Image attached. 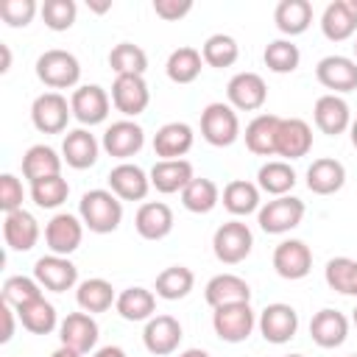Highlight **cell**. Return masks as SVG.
Returning a JSON list of instances; mask_svg holds the SVG:
<instances>
[{
  "label": "cell",
  "mask_w": 357,
  "mask_h": 357,
  "mask_svg": "<svg viewBox=\"0 0 357 357\" xmlns=\"http://www.w3.org/2000/svg\"><path fill=\"white\" fill-rule=\"evenodd\" d=\"M39 14L50 31H70L78 17V6L73 0H45L39 6Z\"/></svg>",
  "instance_id": "c3c4849f"
},
{
  "label": "cell",
  "mask_w": 357,
  "mask_h": 357,
  "mask_svg": "<svg viewBox=\"0 0 357 357\" xmlns=\"http://www.w3.org/2000/svg\"><path fill=\"white\" fill-rule=\"evenodd\" d=\"M304 201L296 195H279L273 201H265L257 212V223L265 234H287L304 220Z\"/></svg>",
  "instance_id": "277c9868"
},
{
  "label": "cell",
  "mask_w": 357,
  "mask_h": 357,
  "mask_svg": "<svg viewBox=\"0 0 357 357\" xmlns=\"http://www.w3.org/2000/svg\"><path fill=\"white\" fill-rule=\"evenodd\" d=\"M67 195H70V184H67V178H61V176H50V178H42V181H33V184H31V198H33V204L42 206V209H56V206H61V204L67 201Z\"/></svg>",
  "instance_id": "7dc6e473"
},
{
  "label": "cell",
  "mask_w": 357,
  "mask_h": 357,
  "mask_svg": "<svg viewBox=\"0 0 357 357\" xmlns=\"http://www.w3.org/2000/svg\"><path fill=\"white\" fill-rule=\"evenodd\" d=\"M61 156L50 148V145H31L22 153V176L33 184L50 176H61Z\"/></svg>",
  "instance_id": "1f68e13d"
},
{
  "label": "cell",
  "mask_w": 357,
  "mask_h": 357,
  "mask_svg": "<svg viewBox=\"0 0 357 357\" xmlns=\"http://www.w3.org/2000/svg\"><path fill=\"white\" fill-rule=\"evenodd\" d=\"M349 357H357V354H349Z\"/></svg>",
  "instance_id": "03108f58"
},
{
  "label": "cell",
  "mask_w": 357,
  "mask_h": 357,
  "mask_svg": "<svg viewBox=\"0 0 357 357\" xmlns=\"http://www.w3.org/2000/svg\"><path fill=\"white\" fill-rule=\"evenodd\" d=\"M36 11H39V6H36L33 0H3V3H0V17H3V22L11 25V28H25V25H31V20L36 17Z\"/></svg>",
  "instance_id": "681fc988"
},
{
  "label": "cell",
  "mask_w": 357,
  "mask_h": 357,
  "mask_svg": "<svg viewBox=\"0 0 357 357\" xmlns=\"http://www.w3.org/2000/svg\"><path fill=\"white\" fill-rule=\"evenodd\" d=\"M92 357H126V351H123L120 346H103V349H98Z\"/></svg>",
  "instance_id": "db71d44e"
},
{
  "label": "cell",
  "mask_w": 357,
  "mask_h": 357,
  "mask_svg": "<svg viewBox=\"0 0 357 357\" xmlns=\"http://www.w3.org/2000/svg\"><path fill=\"white\" fill-rule=\"evenodd\" d=\"M142 145H145V131L134 120H117V123H112L103 131V139H100V148L112 159H120V162H128L131 156H137L142 151Z\"/></svg>",
  "instance_id": "8fae6325"
},
{
  "label": "cell",
  "mask_w": 357,
  "mask_h": 357,
  "mask_svg": "<svg viewBox=\"0 0 357 357\" xmlns=\"http://www.w3.org/2000/svg\"><path fill=\"white\" fill-rule=\"evenodd\" d=\"M109 67L114 75H145L148 70V56L139 45L134 42H120L109 50Z\"/></svg>",
  "instance_id": "7bdbcfd3"
},
{
  "label": "cell",
  "mask_w": 357,
  "mask_h": 357,
  "mask_svg": "<svg viewBox=\"0 0 357 357\" xmlns=\"http://www.w3.org/2000/svg\"><path fill=\"white\" fill-rule=\"evenodd\" d=\"M351 50H354V61H357V39H354V45H351Z\"/></svg>",
  "instance_id": "6125c7cd"
},
{
  "label": "cell",
  "mask_w": 357,
  "mask_h": 357,
  "mask_svg": "<svg viewBox=\"0 0 357 357\" xmlns=\"http://www.w3.org/2000/svg\"><path fill=\"white\" fill-rule=\"evenodd\" d=\"M36 78L45 86H50V92L73 89L78 84V78H81V61L70 50H61V47L45 50L36 59Z\"/></svg>",
  "instance_id": "7a4b0ae2"
},
{
  "label": "cell",
  "mask_w": 357,
  "mask_h": 357,
  "mask_svg": "<svg viewBox=\"0 0 357 357\" xmlns=\"http://www.w3.org/2000/svg\"><path fill=\"white\" fill-rule=\"evenodd\" d=\"M98 335H100L98 321L89 312H84V310L81 312H70L59 324V340H61V346H67V349H73L78 354L92 351L95 343H98Z\"/></svg>",
  "instance_id": "d6986e66"
},
{
  "label": "cell",
  "mask_w": 357,
  "mask_h": 357,
  "mask_svg": "<svg viewBox=\"0 0 357 357\" xmlns=\"http://www.w3.org/2000/svg\"><path fill=\"white\" fill-rule=\"evenodd\" d=\"M273 271L282 276V279H304L310 271H312V251L304 240H282L276 248H273Z\"/></svg>",
  "instance_id": "9a60e30c"
},
{
  "label": "cell",
  "mask_w": 357,
  "mask_h": 357,
  "mask_svg": "<svg viewBox=\"0 0 357 357\" xmlns=\"http://www.w3.org/2000/svg\"><path fill=\"white\" fill-rule=\"evenodd\" d=\"M201 137L215 148H229L240 137V117L237 109H231L223 100H215L204 106L201 112Z\"/></svg>",
  "instance_id": "3957f363"
},
{
  "label": "cell",
  "mask_w": 357,
  "mask_h": 357,
  "mask_svg": "<svg viewBox=\"0 0 357 357\" xmlns=\"http://www.w3.org/2000/svg\"><path fill=\"white\" fill-rule=\"evenodd\" d=\"M3 240L11 251H31L39 240V220L28 209L3 215Z\"/></svg>",
  "instance_id": "484cf974"
},
{
  "label": "cell",
  "mask_w": 357,
  "mask_h": 357,
  "mask_svg": "<svg viewBox=\"0 0 357 357\" xmlns=\"http://www.w3.org/2000/svg\"><path fill=\"white\" fill-rule=\"evenodd\" d=\"M226 98H229V106L237 112H257L268 100V84L259 73L245 70V73H237L229 78Z\"/></svg>",
  "instance_id": "ba28073f"
},
{
  "label": "cell",
  "mask_w": 357,
  "mask_h": 357,
  "mask_svg": "<svg viewBox=\"0 0 357 357\" xmlns=\"http://www.w3.org/2000/svg\"><path fill=\"white\" fill-rule=\"evenodd\" d=\"M33 279H36L45 290L64 293V290H73V287L78 284V268H75L67 257L47 254V257H39V259L33 262Z\"/></svg>",
  "instance_id": "2e32d148"
},
{
  "label": "cell",
  "mask_w": 357,
  "mask_h": 357,
  "mask_svg": "<svg viewBox=\"0 0 357 357\" xmlns=\"http://www.w3.org/2000/svg\"><path fill=\"white\" fill-rule=\"evenodd\" d=\"M100 153V142L95 139V134L89 128H73L64 134L61 142V159L73 167V170H86L98 162Z\"/></svg>",
  "instance_id": "603a6c76"
},
{
  "label": "cell",
  "mask_w": 357,
  "mask_h": 357,
  "mask_svg": "<svg viewBox=\"0 0 357 357\" xmlns=\"http://www.w3.org/2000/svg\"><path fill=\"white\" fill-rule=\"evenodd\" d=\"M106 181H109V190H112L120 201H142V198L148 195V190H151V176H148L139 165H134V162H120V165H114V167L109 170Z\"/></svg>",
  "instance_id": "ac0fdd59"
},
{
  "label": "cell",
  "mask_w": 357,
  "mask_h": 357,
  "mask_svg": "<svg viewBox=\"0 0 357 357\" xmlns=\"http://www.w3.org/2000/svg\"><path fill=\"white\" fill-rule=\"evenodd\" d=\"M36 298H42V284L33 276H8L3 282V301L8 307L20 310V307H25Z\"/></svg>",
  "instance_id": "bcb514c9"
},
{
  "label": "cell",
  "mask_w": 357,
  "mask_h": 357,
  "mask_svg": "<svg viewBox=\"0 0 357 357\" xmlns=\"http://www.w3.org/2000/svg\"><path fill=\"white\" fill-rule=\"evenodd\" d=\"M279 114H257L245 126V148L257 156H276V134H279Z\"/></svg>",
  "instance_id": "4dcf8cb0"
},
{
  "label": "cell",
  "mask_w": 357,
  "mask_h": 357,
  "mask_svg": "<svg viewBox=\"0 0 357 357\" xmlns=\"http://www.w3.org/2000/svg\"><path fill=\"white\" fill-rule=\"evenodd\" d=\"M153 11H156V17H162L165 22H176V20H181L184 14L192 11V3H190V0H153Z\"/></svg>",
  "instance_id": "816d5d0a"
},
{
  "label": "cell",
  "mask_w": 357,
  "mask_h": 357,
  "mask_svg": "<svg viewBox=\"0 0 357 357\" xmlns=\"http://www.w3.org/2000/svg\"><path fill=\"white\" fill-rule=\"evenodd\" d=\"M78 218L95 234H109L123 220V201L112 190H89L78 201Z\"/></svg>",
  "instance_id": "6da1fadb"
},
{
  "label": "cell",
  "mask_w": 357,
  "mask_h": 357,
  "mask_svg": "<svg viewBox=\"0 0 357 357\" xmlns=\"http://www.w3.org/2000/svg\"><path fill=\"white\" fill-rule=\"evenodd\" d=\"M151 103V89L145 84V75H117L112 84V106L126 114V120L142 114Z\"/></svg>",
  "instance_id": "4fadbf2b"
},
{
  "label": "cell",
  "mask_w": 357,
  "mask_h": 357,
  "mask_svg": "<svg viewBox=\"0 0 357 357\" xmlns=\"http://www.w3.org/2000/svg\"><path fill=\"white\" fill-rule=\"evenodd\" d=\"M0 315H3V335H0V343H8L14 337V315L17 310L8 307L6 301H0Z\"/></svg>",
  "instance_id": "f5cc1de1"
},
{
  "label": "cell",
  "mask_w": 357,
  "mask_h": 357,
  "mask_svg": "<svg viewBox=\"0 0 357 357\" xmlns=\"http://www.w3.org/2000/svg\"><path fill=\"white\" fill-rule=\"evenodd\" d=\"M284 357H304V354H284Z\"/></svg>",
  "instance_id": "e7e4bbea"
},
{
  "label": "cell",
  "mask_w": 357,
  "mask_h": 357,
  "mask_svg": "<svg viewBox=\"0 0 357 357\" xmlns=\"http://www.w3.org/2000/svg\"><path fill=\"white\" fill-rule=\"evenodd\" d=\"M114 310L123 321H151L156 310V296L148 287H126L117 293Z\"/></svg>",
  "instance_id": "836d02e7"
},
{
  "label": "cell",
  "mask_w": 357,
  "mask_h": 357,
  "mask_svg": "<svg viewBox=\"0 0 357 357\" xmlns=\"http://www.w3.org/2000/svg\"><path fill=\"white\" fill-rule=\"evenodd\" d=\"M50 357H81V354H78V351H73V349H67V346H59Z\"/></svg>",
  "instance_id": "9f6ffc18"
},
{
  "label": "cell",
  "mask_w": 357,
  "mask_h": 357,
  "mask_svg": "<svg viewBox=\"0 0 357 357\" xmlns=\"http://www.w3.org/2000/svg\"><path fill=\"white\" fill-rule=\"evenodd\" d=\"M192 284H195V273L187 265H170V268H165L156 276L153 290L165 301H178V298H187L190 296Z\"/></svg>",
  "instance_id": "f35d334b"
},
{
  "label": "cell",
  "mask_w": 357,
  "mask_h": 357,
  "mask_svg": "<svg viewBox=\"0 0 357 357\" xmlns=\"http://www.w3.org/2000/svg\"><path fill=\"white\" fill-rule=\"evenodd\" d=\"M349 3H351V6H354V11H357V0H349Z\"/></svg>",
  "instance_id": "be15d7a7"
},
{
  "label": "cell",
  "mask_w": 357,
  "mask_h": 357,
  "mask_svg": "<svg viewBox=\"0 0 357 357\" xmlns=\"http://www.w3.org/2000/svg\"><path fill=\"white\" fill-rule=\"evenodd\" d=\"M201 56H204V64H209L215 70H223V67H231L240 59V45L229 33H212L201 47Z\"/></svg>",
  "instance_id": "f6af8a7d"
},
{
  "label": "cell",
  "mask_w": 357,
  "mask_h": 357,
  "mask_svg": "<svg viewBox=\"0 0 357 357\" xmlns=\"http://www.w3.org/2000/svg\"><path fill=\"white\" fill-rule=\"evenodd\" d=\"M178 357H209V351H204V349H184Z\"/></svg>",
  "instance_id": "6f0895ef"
},
{
  "label": "cell",
  "mask_w": 357,
  "mask_h": 357,
  "mask_svg": "<svg viewBox=\"0 0 357 357\" xmlns=\"http://www.w3.org/2000/svg\"><path fill=\"white\" fill-rule=\"evenodd\" d=\"M109 106H112V98L98 84L75 86L73 95H70V109H73V117L81 123V128L103 123L109 117Z\"/></svg>",
  "instance_id": "30bf717a"
},
{
  "label": "cell",
  "mask_w": 357,
  "mask_h": 357,
  "mask_svg": "<svg viewBox=\"0 0 357 357\" xmlns=\"http://www.w3.org/2000/svg\"><path fill=\"white\" fill-rule=\"evenodd\" d=\"M151 187L162 195H173L181 192L192 178V165L187 159H156V165L151 167Z\"/></svg>",
  "instance_id": "cb8c5ba5"
},
{
  "label": "cell",
  "mask_w": 357,
  "mask_h": 357,
  "mask_svg": "<svg viewBox=\"0 0 357 357\" xmlns=\"http://www.w3.org/2000/svg\"><path fill=\"white\" fill-rule=\"evenodd\" d=\"M257 326H259V335L268 343L282 346V343L296 337V332H298V312L290 304H284V301H273V304H268L259 312Z\"/></svg>",
  "instance_id": "9c48e42d"
},
{
  "label": "cell",
  "mask_w": 357,
  "mask_h": 357,
  "mask_svg": "<svg viewBox=\"0 0 357 357\" xmlns=\"http://www.w3.org/2000/svg\"><path fill=\"white\" fill-rule=\"evenodd\" d=\"M223 206L234 218H245L251 212H259V187L245 178H234L223 187Z\"/></svg>",
  "instance_id": "8d00e7d4"
},
{
  "label": "cell",
  "mask_w": 357,
  "mask_h": 357,
  "mask_svg": "<svg viewBox=\"0 0 357 357\" xmlns=\"http://www.w3.org/2000/svg\"><path fill=\"white\" fill-rule=\"evenodd\" d=\"M312 151V128L301 117H282L279 134H276V156L284 162L301 159Z\"/></svg>",
  "instance_id": "e0dca14e"
},
{
  "label": "cell",
  "mask_w": 357,
  "mask_h": 357,
  "mask_svg": "<svg viewBox=\"0 0 357 357\" xmlns=\"http://www.w3.org/2000/svg\"><path fill=\"white\" fill-rule=\"evenodd\" d=\"M184 332H181V324L173 318V315H153L151 321H145V329H142V343L151 354L156 357H167L178 349Z\"/></svg>",
  "instance_id": "ffe728a7"
},
{
  "label": "cell",
  "mask_w": 357,
  "mask_h": 357,
  "mask_svg": "<svg viewBox=\"0 0 357 357\" xmlns=\"http://www.w3.org/2000/svg\"><path fill=\"white\" fill-rule=\"evenodd\" d=\"M315 78L321 86L332 89V95L351 92V89H357V61L349 56H337V53L324 56L315 64Z\"/></svg>",
  "instance_id": "5bb4252c"
},
{
  "label": "cell",
  "mask_w": 357,
  "mask_h": 357,
  "mask_svg": "<svg viewBox=\"0 0 357 357\" xmlns=\"http://www.w3.org/2000/svg\"><path fill=\"white\" fill-rule=\"evenodd\" d=\"M89 8H92V11H98V14H103V11H109V8H112V3H95V0H89Z\"/></svg>",
  "instance_id": "680465c9"
},
{
  "label": "cell",
  "mask_w": 357,
  "mask_h": 357,
  "mask_svg": "<svg viewBox=\"0 0 357 357\" xmlns=\"http://www.w3.org/2000/svg\"><path fill=\"white\" fill-rule=\"evenodd\" d=\"M310 337L315 346L321 349H337L343 346V340L349 337V318L340 310L324 307L312 315L310 321Z\"/></svg>",
  "instance_id": "44dd1931"
},
{
  "label": "cell",
  "mask_w": 357,
  "mask_h": 357,
  "mask_svg": "<svg viewBox=\"0 0 357 357\" xmlns=\"http://www.w3.org/2000/svg\"><path fill=\"white\" fill-rule=\"evenodd\" d=\"M254 248V234L248 229V223L243 220H226L215 229L212 234V251L223 265H237L243 262Z\"/></svg>",
  "instance_id": "5b68a950"
},
{
  "label": "cell",
  "mask_w": 357,
  "mask_h": 357,
  "mask_svg": "<svg viewBox=\"0 0 357 357\" xmlns=\"http://www.w3.org/2000/svg\"><path fill=\"white\" fill-rule=\"evenodd\" d=\"M312 117H315V126L321 134H329V137H337L343 131H349L351 126V109L349 103L340 98V95H321L315 100V109H312Z\"/></svg>",
  "instance_id": "7402d4cb"
},
{
  "label": "cell",
  "mask_w": 357,
  "mask_h": 357,
  "mask_svg": "<svg viewBox=\"0 0 357 357\" xmlns=\"http://www.w3.org/2000/svg\"><path fill=\"white\" fill-rule=\"evenodd\" d=\"M84 220L78 215H70V212H56L47 226H45V243L50 248V254H59V257H70L81 240H84Z\"/></svg>",
  "instance_id": "7c38bea8"
},
{
  "label": "cell",
  "mask_w": 357,
  "mask_h": 357,
  "mask_svg": "<svg viewBox=\"0 0 357 357\" xmlns=\"http://www.w3.org/2000/svg\"><path fill=\"white\" fill-rule=\"evenodd\" d=\"M321 33L329 42H346L357 33V11L349 0H332L321 14Z\"/></svg>",
  "instance_id": "4316f807"
},
{
  "label": "cell",
  "mask_w": 357,
  "mask_h": 357,
  "mask_svg": "<svg viewBox=\"0 0 357 357\" xmlns=\"http://www.w3.org/2000/svg\"><path fill=\"white\" fill-rule=\"evenodd\" d=\"M220 201V190L212 178H204V176H195L184 190H181V204L187 212H195V215H206L218 206Z\"/></svg>",
  "instance_id": "60d3db41"
},
{
  "label": "cell",
  "mask_w": 357,
  "mask_h": 357,
  "mask_svg": "<svg viewBox=\"0 0 357 357\" xmlns=\"http://www.w3.org/2000/svg\"><path fill=\"white\" fill-rule=\"evenodd\" d=\"M326 284L340 293V296H354L357 298V259L351 257H335L324 268Z\"/></svg>",
  "instance_id": "ee69618b"
},
{
  "label": "cell",
  "mask_w": 357,
  "mask_h": 357,
  "mask_svg": "<svg viewBox=\"0 0 357 357\" xmlns=\"http://www.w3.org/2000/svg\"><path fill=\"white\" fill-rule=\"evenodd\" d=\"M273 22L284 36H298L312 25V6L307 0H282L273 8Z\"/></svg>",
  "instance_id": "d590c367"
},
{
  "label": "cell",
  "mask_w": 357,
  "mask_h": 357,
  "mask_svg": "<svg viewBox=\"0 0 357 357\" xmlns=\"http://www.w3.org/2000/svg\"><path fill=\"white\" fill-rule=\"evenodd\" d=\"M134 229L142 240H165L173 231V209L165 201H145L134 215Z\"/></svg>",
  "instance_id": "d4e9b609"
},
{
  "label": "cell",
  "mask_w": 357,
  "mask_h": 357,
  "mask_svg": "<svg viewBox=\"0 0 357 357\" xmlns=\"http://www.w3.org/2000/svg\"><path fill=\"white\" fill-rule=\"evenodd\" d=\"M204 298H206V304L212 310L215 307H226V304H240V301H251V287L237 273H218V276H212L206 282Z\"/></svg>",
  "instance_id": "f1b7e54d"
},
{
  "label": "cell",
  "mask_w": 357,
  "mask_h": 357,
  "mask_svg": "<svg viewBox=\"0 0 357 357\" xmlns=\"http://www.w3.org/2000/svg\"><path fill=\"white\" fill-rule=\"evenodd\" d=\"M257 326V312L251 310V301L215 307L212 312V329L223 343H243Z\"/></svg>",
  "instance_id": "8992f818"
},
{
  "label": "cell",
  "mask_w": 357,
  "mask_h": 357,
  "mask_svg": "<svg viewBox=\"0 0 357 357\" xmlns=\"http://www.w3.org/2000/svg\"><path fill=\"white\" fill-rule=\"evenodd\" d=\"M0 53H3V67H0V73H8V67H11V50H8V45H0Z\"/></svg>",
  "instance_id": "11a10c76"
},
{
  "label": "cell",
  "mask_w": 357,
  "mask_h": 357,
  "mask_svg": "<svg viewBox=\"0 0 357 357\" xmlns=\"http://www.w3.org/2000/svg\"><path fill=\"white\" fill-rule=\"evenodd\" d=\"M296 170L290 167V162L284 159H271L257 170V187L273 198L279 195H290V190L296 187Z\"/></svg>",
  "instance_id": "d6a6232c"
},
{
  "label": "cell",
  "mask_w": 357,
  "mask_h": 357,
  "mask_svg": "<svg viewBox=\"0 0 357 357\" xmlns=\"http://www.w3.org/2000/svg\"><path fill=\"white\" fill-rule=\"evenodd\" d=\"M73 117V109L61 92H42L31 103V123L42 134H61Z\"/></svg>",
  "instance_id": "52a82bcc"
},
{
  "label": "cell",
  "mask_w": 357,
  "mask_h": 357,
  "mask_svg": "<svg viewBox=\"0 0 357 357\" xmlns=\"http://www.w3.org/2000/svg\"><path fill=\"white\" fill-rule=\"evenodd\" d=\"M262 61H265V67H268L271 73L287 75V73H296V70H298L301 50H298V45H293L290 39H273V42L265 45Z\"/></svg>",
  "instance_id": "b9f144b4"
},
{
  "label": "cell",
  "mask_w": 357,
  "mask_h": 357,
  "mask_svg": "<svg viewBox=\"0 0 357 357\" xmlns=\"http://www.w3.org/2000/svg\"><path fill=\"white\" fill-rule=\"evenodd\" d=\"M195 142V134L187 123H165L156 134H153V153L159 159H184V153H190Z\"/></svg>",
  "instance_id": "83f0119b"
},
{
  "label": "cell",
  "mask_w": 357,
  "mask_h": 357,
  "mask_svg": "<svg viewBox=\"0 0 357 357\" xmlns=\"http://www.w3.org/2000/svg\"><path fill=\"white\" fill-rule=\"evenodd\" d=\"M351 324H354V326H357V307H354V310H351Z\"/></svg>",
  "instance_id": "94428289"
},
{
  "label": "cell",
  "mask_w": 357,
  "mask_h": 357,
  "mask_svg": "<svg viewBox=\"0 0 357 357\" xmlns=\"http://www.w3.org/2000/svg\"><path fill=\"white\" fill-rule=\"evenodd\" d=\"M17 318H20L22 329H28L31 335H50L59 326V312L45 296L31 301V304H25V307H20Z\"/></svg>",
  "instance_id": "ab89813d"
},
{
  "label": "cell",
  "mask_w": 357,
  "mask_h": 357,
  "mask_svg": "<svg viewBox=\"0 0 357 357\" xmlns=\"http://www.w3.org/2000/svg\"><path fill=\"white\" fill-rule=\"evenodd\" d=\"M0 209H3V215L22 209V181L14 173L0 176Z\"/></svg>",
  "instance_id": "f907efd6"
},
{
  "label": "cell",
  "mask_w": 357,
  "mask_h": 357,
  "mask_svg": "<svg viewBox=\"0 0 357 357\" xmlns=\"http://www.w3.org/2000/svg\"><path fill=\"white\" fill-rule=\"evenodd\" d=\"M349 137H351V145L357 148V117L351 120V126H349Z\"/></svg>",
  "instance_id": "91938a15"
},
{
  "label": "cell",
  "mask_w": 357,
  "mask_h": 357,
  "mask_svg": "<svg viewBox=\"0 0 357 357\" xmlns=\"http://www.w3.org/2000/svg\"><path fill=\"white\" fill-rule=\"evenodd\" d=\"M204 70V56L201 50L184 45V47H176L170 56H167V64H165V73L173 84H192Z\"/></svg>",
  "instance_id": "74e56055"
},
{
  "label": "cell",
  "mask_w": 357,
  "mask_h": 357,
  "mask_svg": "<svg viewBox=\"0 0 357 357\" xmlns=\"http://www.w3.org/2000/svg\"><path fill=\"white\" fill-rule=\"evenodd\" d=\"M343 184H346V167H343V162H337L332 156L312 159V165L307 167V187L315 195H332Z\"/></svg>",
  "instance_id": "f546056e"
},
{
  "label": "cell",
  "mask_w": 357,
  "mask_h": 357,
  "mask_svg": "<svg viewBox=\"0 0 357 357\" xmlns=\"http://www.w3.org/2000/svg\"><path fill=\"white\" fill-rule=\"evenodd\" d=\"M75 301L84 312L95 315V312H106L117 301V293H114L112 282H106L100 276H92V279H84L75 287Z\"/></svg>",
  "instance_id": "e575fe53"
}]
</instances>
